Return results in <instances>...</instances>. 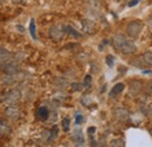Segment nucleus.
<instances>
[{
  "label": "nucleus",
  "instance_id": "2f4dec72",
  "mask_svg": "<svg viewBox=\"0 0 152 147\" xmlns=\"http://www.w3.org/2000/svg\"><path fill=\"white\" fill-rule=\"evenodd\" d=\"M150 133H151V135H152V129L150 130Z\"/></svg>",
  "mask_w": 152,
  "mask_h": 147
},
{
  "label": "nucleus",
  "instance_id": "0eeeda50",
  "mask_svg": "<svg viewBox=\"0 0 152 147\" xmlns=\"http://www.w3.org/2000/svg\"><path fill=\"white\" fill-rule=\"evenodd\" d=\"M5 116L11 119V120H18L20 118V111L18 108L13 106V105H10L6 110H5Z\"/></svg>",
  "mask_w": 152,
  "mask_h": 147
},
{
  "label": "nucleus",
  "instance_id": "393cba45",
  "mask_svg": "<svg viewBox=\"0 0 152 147\" xmlns=\"http://www.w3.org/2000/svg\"><path fill=\"white\" fill-rule=\"evenodd\" d=\"M83 120H84V118H83V116L81 114V113H77V116H76V124L78 125V124H81V123H83Z\"/></svg>",
  "mask_w": 152,
  "mask_h": 147
},
{
  "label": "nucleus",
  "instance_id": "7ed1b4c3",
  "mask_svg": "<svg viewBox=\"0 0 152 147\" xmlns=\"http://www.w3.org/2000/svg\"><path fill=\"white\" fill-rule=\"evenodd\" d=\"M142 31H143V23L140 21H132L126 26V34L133 39L139 36Z\"/></svg>",
  "mask_w": 152,
  "mask_h": 147
},
{
  "label": "nucleus",
  "instance_id": "f257e3e1",
  "mask_svg": "<svg viewBox=\"0 0 152 147\" xmlns=\"http://www.w3.org/2000/svg\"><path fill=\"white\" fill-rule=\"evenodd\" d=\"M113 44L117 50L122 52L123 54H133L137 50V47L132 41L128 40L122 34L115 35L114 39H113Z\"/></svg>",
  "mask_w": 152,
  "mask_h": 147
},
{
  "label": "nucleus",
  "instance_id": "f3484780",
  "mask_svg": "<svg viewBox=\"0 0 152 147\" xmlns=\"http://www.w3.org/2000/svg\"><path fill=\"white\" fill-rule=\"evenodd\" d=\"M142 58H143V61H144V63L146 64V65H152V53L151 52H145L143 56H142Z\"/></svg>",
  "mask_w": 152,
  "mask_h": 147
},
{
  "label": "nucleus",
  "instance_id": "6e6552de",
  "mask_svg": "<svg viewBox=\"0 0 152 147\" xmlns=\"http://www.w3.org/2000/svg\"><path fill=\"white\" fill-rule=\"evenodd\" d=\"M142 82L140 81H131L130 82V84H129V93L130 95H132V96H136V95H138V92L140 91V89H142Z\"/></svg>",
  "mask_w": 152,
  "mask_h": 147
},
{
  "label": "nucleus",
  "instance_id": "473e14b6",
  "mask_svg": "<svg viewBox=\"0 0 152 147\" xmlns=\"http://www.w3.org/2000/svg\"><path fill=\"white\" fill-rule=\"evenodd\" d=\"M0 1H1V0H0Z\"/></svg>",
  "mask_w": 152,
  "mask_h": 147
},
{
  "label": "nucleus",
  "instance_id": "f8f14e48",
  "mask_svg": "<svg viewBox=\"0 0 152 147\" xmlns=\"http://www.w3.org/2000/svg\"><path fill=\"white\" fill-rule=\"evenodd\" d=\"M124 84L123 83H117L116 85H114V88L111 89V91H110V97H116V96H118V95H121L123 90H124Z\"/></svg>",
  "mask_w": 152,
  "mask_h": 147
},
{
  "label": "nucleus",
  "instance_id": "dca6fc26",
  "mask_svg": "<svg viewBox=\"0 0 152 147\" xmlns=\"http://www.w3.org/2000/svg\"><path fill=\"white\" fill-rule=\"evenodd\" d=\"M29 33H31V36L33 37L34 40H38V36H37V27H35V20H34V19H31Z\"/></svg>",
  "mask_w": 152,
  "mask_h": 147
},
{
  "label": "nucleus",
  "instance_id": "a878e982",
  "mask_svg": "<svg viewBox=\"0 0 152 147\" xmlns=\"http://www.w3.org/2000/svg\"><path fill=\"white\" fill-rule=\"evenodd\" d=\"M145 92L148 95H152V82H150L148 85H146V89H145Z\"/></svg>",
  "mask_w": 152,
  "mask_h": 147
},
{
  "label": "nucleus",
  "instance_id": "20e7f679",
  "mask_svg": "<svg viewBox=\"0 0 152 147\" xmlns=\"http://www.w3.org/2000/svg\"><path fill=\"white\" fill-rule=\"evenodd\" d=\"M1 70L6 75H17L19 73V65L17 62H6L1 64Z\"/></svg>",
  "mask_w": 152,
  "mask_h": 147
},
{
  "label": "nucleus",
  "instance_id": "c756f323",
  "mask_svg": "<svg viewBox=\"0 0 152 147\" xmlns=\"http://www.w3.org/2000/svg\"><path fill=\"white\" fill-rule=\"evenodd\" d=\"M148 22H149V26H150V27L152 28V17L149 19V21H148Z\"/></svg>",
  "mask_w": 152,
  "mask_h": 147
},
{
  "label": "nucleus",
  "instance_id": "aec40b11",
  "mask_svg": "<svg viewBox=\"0 0 152 147\" xmlns=\"http://www.w3.org/2000/svg\"><path fill=\"white\" fill-rule=\"evenodd\" d=\"M49 133H50V134H49V139H48V140H53L54 138H56V137H57V133H58V127L55 125V126L52 129V131H50Z\"/></svg>",
  "mask_w": 152,
  "mask_h": 147
},
{
  "label": "nucleus",
  "instance_id": "39448f33",
  "mask_svg": "<svg viewBox=\"0 0 152 147\" xmlns=\"http://www.w3.org/2000/svg\"><path fill=\"white\" fill-rule=\"evenodd\" d=\"M64 27H58V26H52L49 28V36L54 41H60L64 36Z\"/></svg>",
  "mask_w": 152,
  "mask_h": 147
},
{
  "label": "nucleus",
  "instance_id": "f03ea898",
  "mask_svg": "<svg viewBox=\"0 0 152 147\" xmlns=\"http://www.w3.org/2000/svg\"><path fill=\"white\" fill-rule=\"evenodd\" d=\"M21 99V92L19 89H11L4 95V102L8 105H15Z\"/></svg>",
  "mask_w": 152,
  "mask_h": 147
},
{
  "label": "nucleus",
  "instance_id": "4be33fe9",
  "mask_svg": "<svg viewBox=\"0 0 152 147\" xmlns=\"http://www.w3.org/2000/svg\"><path fill=\"white\" fill-rule=\"evenodd\" d=\"M91 84V76L90 75H87L86 78H84V82H83V87L84 88H89Z\"/></svg>",
  "mask_w": 152,
  "mask_h": 147
},
{
  "label": "nucleus",
  "instance_id": "4468645a",
  "mask_svg": "<svg viewBox=\"0 0 152 147\" xmlns=\"http://www.w3.org/2000/svg\"><path fill=\"white\" fill-rule=\"evenodd\" d=\"M74 140H75V143L77 145H83L84 138H83L81 129H75V131H74Z\"/></svg>",
  "mask_w": 152,
  "mask_h": 147
},
{
  "label": "nucleus",
  "instance_id": "b1692460",
  "mask_svg": "<svg viewBox=\"0 0 152 147\" xmlns=\"http://www.w3.org/2000/svg\"><path fill=\"white\" fill-rule=\"evenodd\" d=\"M82 87H83V84H78V83H73V84H72V88H73L74 91H80V90H82Z\"/></svg>",
  "mask_w": 152,
  "mask_h": 147
},
{
  "label": "nucleus",
  "instance_id": "1a4fd4ad",
  "mask_svg": "<svg viewBox=\"0 0 152 147\" xmlns=\"http://www.w3.org/2000/svg\"><path fill=\"white\" fill-rule=\"evenodd\" d=\"M12 57V53L10 50H7L5 47H0V65L8 62Z\"/></svg>",
  "mask_w": 152,
  "mask_h": 147
},
{
  "label": "nucleus",
  "instance_id": "9d476101",
  "mask_svg": "<svg viewBox=\"0 0 152 147\" xmlns=\"http://www.w3.org/2000/svg\"><path fill=\"white\" fill-rule=\"evenodd\" d=\"M82 28H83V32H86L88 34H93L95 31V23L91 20H83L82 21Z\"/></svg>",
  "mask_w": 152,
  "mask_h": 147
},
{
  "label": "nucleus",
  "instance_id": "2eb2a0df",
  "mask_svg": "<svg viewBox=\"0 0 152 147\" xmlns=\"http://www.w3.org/2000/svg\"><path fill=\"white\" fill-rule=\"evenodd\" d=\"M64 32H66L67 34H69V35L74 36L75 39H80V37L82 36V34H81V33H78L76 29H74V28H73V27H70V26H64Z\"/></svg>",
  "mask_w": 152,
  "mask_h": 147
},
{
  "label": "nucleus",
  "instance_id": "ddd939ff",
  "mask_svg": "<svg viewBox=\"0 0 152 147\" xmlns=\"http://www.w3.org/2000/svg\"><path fill=\"white\" fill-rule=\"evenodd\" d=\"M11 132H12L11 126L7 123L0 120V135H10Z\"/></svg>",
  "mask_w": 152,
  "mask_h": 147
},
{
  "label": "nucleus",
  "instance_id": "412c9836",
  "mask_svg": "<svg viewBox=\"0 0 152 147\" xmlns=\"http://www.w3.org/2000/svg\"><path fill=\"white\" fill-rule=\"evenodd\" d=\"M69 125H70V119H69V118H64V119L62 120V127H63V130H64L66 132L69 131Z\"/></svg>",
  "mask_w": 152,
  "mask_h": 147
},
{
  "label": "nucleus",
  "instance_id": "bb28decb",
  "mask_svg": "<svg viewBox=\"0 0 152 147\" xmlns=\"http://www.w3.org/2000/svg\"><path fill=\"white\" fill-rule=\"evenodd\" d=\"M148 114L152 117V103H150L149 105H148Z\"/></svg>",
  "mask_w": 152,
  "mask_h": 147
},
{
  "label": "nucleus",
  "instance_id": "c85d7f7f",
  "mask_svg": "<svg viewBox=\"0 0 152 147\" xmlns=\"http://www.w3.org/2000/svg\"><path fill=\"white\" fill-rule=\"evenodd\" d=\"M95 131H96L95 127H89V129H88V133H89V134H93Z\"/></svg>",
  "mask_w": 152,
  "mask_h": 147
},
{
  "label": "nucleus",
  "instance_id": "9b49d317",
  "mask_svg": "<svg viewBox=\"0 0 152 147\" xmlns=\"http://www.w3.org/2000/svg\"><path fill=\"white\" fill-rule=\"evenodd\" d=\"M37 116L40 120H46L49 117V110L47 106H40L37 111Z\"/></svg>",
  "mask_w": 152,
  "mask_h": 147
},
{
  "label": "nucleus",
  "instance_id": "423d86ee",
  "mask_svg": "<svg viewBox=\"0 0 152 147\" xmlns=\"http://www.w3.org/2000/svg\"><path fill=\"white\" fill-rule=\"evenodd\" d=\"M114 117L118 122H126L130 118V113L124 108H116L114 110Z\"/></svg>",
  "mask_w": 152,
  "mask_h": 147
},
{
  "label": "nucleus",
  "instance_id": "5701e85b",
  "mask_svg": "<svg viewBox=\"0 0 152 147\" xmlns=\"http://www.w3.org/2000/svg\"><path fill=\"white\" fill-rule=\"evenodd\" d=\"M105 61H107V64H108L110 68L114 67V56L108 55L107 56V58H105Z\"/></svg>",
  "mask_w": 152,
  "mask_h": 147
},
{
  "label": "nucleus",
  "instance_id": "7c9ffc66",
  "mask_svg": "<svg viewBox=\"0 0 152 147\" xmlns=\"http://www.w3.org/2000/svg\"><path fill=\"white\" fill-rule=\"evenodd\" d=\"M144 74H146V75H148V74H150V75H152V71L151 70H144Z\"/></svg>",
  "mask_w": 152,
  "mask_h": 147
},
{
  "label": "nucleus",
  "instance_id": "cd10ccee",
  "mask_svg": "<svg viewBox=\"0 0 152 147\" xmlns=\"http://www.w3.org/2000/svg\"><path fill=\"white\" fill-rule=\"evenodd\" d=\"M137 4H138V0H132V1L129 2V7H133V6H136Z\"/></svg>",
  "mask_w": 152,
  "mask_h": 147
},
{
  "label": "nucleus",
  "instance_id": "6ab92c4d",
  "mask_svg": "<svg viewBox=\"0 0 152 147\" xmlns=\"http://www.w3.org/2000/svg\"><path fill=\"white\" fill-rule=\"evenodd\" d=\"M110 145L114 147H124L125 146V143H124L123 139H114V140H111Z\"/></svg>",
  "mask_w": 152,
  "mask_h": 147
},
{
  "label": "nucleus",
  "instance_id": "a211bd4d",
  "mask_svg": "<svg viewBox=\"0 0 152 147\" xmlns=\"http://www.w3.org/2000/svg\"><path fill=\"white\" fill-rule=\"evenodd\" d=\"M131 64L132 65H134V67H137V68H143V67H145L146 64L144 63V61H143V58L140 57H138V58H134L132 62H131Z\"/></svg>",
  "mask_w": 152,
  "mask_h": 147
}]
</instances>
